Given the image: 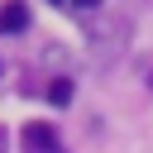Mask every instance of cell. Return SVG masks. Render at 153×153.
<instances>
[{
    "mask_svg": "<svg viewBox=\"0 0 153 153\" xmlns=\"http://www.w3.org/2000/svg\"><path fill=\"white\" fill-rule=\"evenodd\" d=\"M19 139H24V153H62V143H57L53 124H43V120L24 124V129H19Z\"/></svg>",
    "mask_w": 153,
    "mask_h": 153,
    "instance_id": "1",
    "label": "cell"
},
{
    "mask_svg": "<svg viewBox=\"0 0 153 153\" xmlns=\"http://www.w3.org/2000/svg\"><path fill=\"white\" fill-rule=\"evenodd\" d=\"M29 29V5L24 0H5L0 5V33H24Z\"/></svg>",
    "mask_w": 153,
    "mask_h": 153,
    "instance_id": "2",
    "label": "cell"
},
{
    "mask_svg": "<svg viewBox=\"0 0 153 153\" xmlns=\"http://www.w3.org/2000/svg\"><path fill=\"white\" fill-rule=\"evenodd\" d=\"M48 100H53V105H67V100H72V76H57V81L48 86Z\"/></svg>",
    "mask_w": 153,
    "mask_h": 153,
    "instance_id": "3",
    "label": "cell"
},
{
    "mask_svg": "<svg viewBox=\"0 0 153 153\" xmlns=\"http://www.w3.org/2000/svg\"><path fill=\"white\" fill-rule=\"evenodd\" d=\"M72 5H81V10H96V5H100V0H72Z\"/></svg>",
    "mask_w": 153,
    "mask_h": 153,
    "instance_id": "4",
    "label": "cell"
},
{
    "mask_svg": "<svg viewBox=\"0 0 153 153\" xmlns=\"http://www.w3.org/2000/svg\"><path fill=\"white\" fill-rule=\"evenodd\" d=\"M53 5H67V0H53Z\"/></svg>",
    "mask_w": 153,
    "mask_h": 153,
    "instance_id": "5",
    "label": "cell"
},
{
    "mask_svg": "<svg viewBox=\"0 0 153 153\" xmlns=\"http://www.w3.org/2000/svg\"><path fill=\"white\" fill-rule=\"evenodd\" d=\"M0 72H5V62H0Z\"/></svg>",
    "mask_w": 153,
    "mask_h": 153,
    "instance_id": "6",
    "label": "cell"
},
{
    "mask_svg": "<svg viewBox=\"0 0 153 153\" xmlns=\"http://www.w3.org/2000/svg\"><path fill=\"white\" fill-rule=\"evenodd\" d=\"M148 81H153V76H148Z\"/></svg>",
    "mask_w": 153,
    "mask_h": 153,
    "instance_id": "7",
    "label": "cell"
}]
</instances>
